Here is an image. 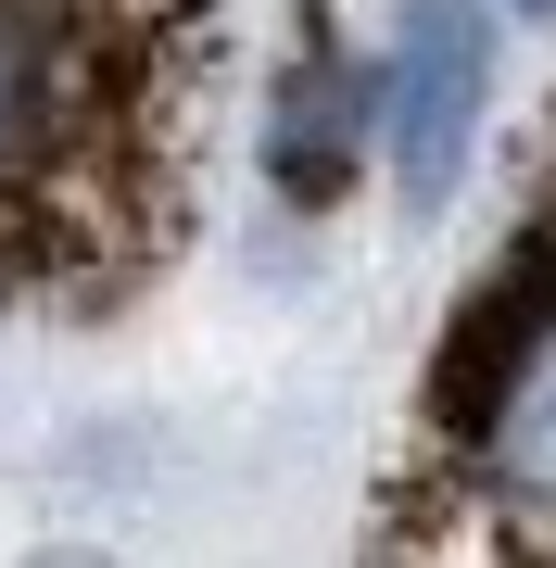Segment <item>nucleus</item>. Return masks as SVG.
<instances>
[{"instance_id": "nucleus-1", "label": "nucleus", "mask_w": 556, "mask_h": 568, "mask_svg": "<svg viewBox=\"0 0 556 568\" xmlns=\"http://www.w3.org/2000/svg\"><path fill=\"white\" fill-rule=\"evenodd\" d=\"M380 102H392V190H405V215H443L455 178H468L481 102H494V39H481L468 0H405Z\"/></svg>"}, {"instance_id": "nucleus-2", "label": "nucleus", "mask_w": 556, "mask_h": 568, "mask_svg": "<svg viewBox=\"0 0 556 568\" xmlns=\"http://www.w3.org/2000/svg\"><path fill=\"white\" fill-rule=\"evenodd\" d=\"M481 480H494L506 518H532L556 544V304L518 328V342L481 354Z\"/></svg>"}, {"instance_id": "nucleus-3", "label": "nucleus", "mask_w": 556, "mask_h": 568, "mask_svg": "<svg viewBox=\"0 0 556 568\" xmlns=\"http://www.w3.org/2000/svg\"><path fill=\"white\" fill-rule=\"evenodd\" d=\"M367 114H380V89L354 77L330 39L291 51V77H279V140H266V164H279L291 203H342V178L367 164Z\"/></svg>"}, {"instance_id": "nucleus-4", "label": "nucleus", "mask_w": 556, "mask_h": 568, "mask_svg": "<svg viewBox=\"0 0 556 568\" xmlns=\"http://www.w3.org/2000/svg\"><path fill=\"white\" fill-rule=\"evenodd\" d=\"M518 13H556V0H518Z\"/></svg>"}]
</instances>
